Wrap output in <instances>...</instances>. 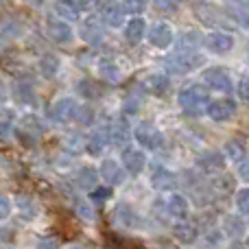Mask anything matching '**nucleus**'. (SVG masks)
Segmentation results:
<instances>
[{"instance_id": "44", "label": "nucleus", "mask_w": 249, "mask_h": 249, "mask_svg": "<svg viewBox=\"0 0 249 249\" xmlns=\"http://www.w3.org/2000/svg\"><path fill=\"white\" fill-rule=\"evenodd\" d=\"M37 249H59V243H57V238H53V236H44V238H39Z\"/></svg>"}, {"instance_id": "41", "label": "nucleus", "mask_w": 249, "mask_h": 249, "mask_svg": "<svg viewBox=\"0 0 249 249\" xmlns=\"http://www.w3.org/2000/svg\"><path fill=\"white\" fill-rule=\"evenodd\" d=\"M123 4H124V9H127L129 13H136V16L146 9V0H124Z\"/></svg>"}, {"instance_id": "13", "label": "nucleus", "mask_w": 249, "mask_h": 249, "mask_svg": "<svg viewBox=\"0 0 249 249\" xmlns=\"http://www.w3.org/2000/svg\"><path fill=\"white\" fill-rule=\"evenodd\" d=\"M168 88H171V79H168L164 72H151L142 79V90H146L149 94L162 96L168 92Z\"/></svg>"}, {"instance_id": "42", "label": "nucleus", "mask_w": 249, "mask_h": 249, "mask_svg": "<svg viewBox=\"0 0 249 249\" xmlns=\"http://www.w3.org/2000/svg\"><path fill=\"white\" fill-rule=\"evenodd\" d=\"M77 212H79V216H81V219H86V221H94V210H92L90 203H86V201H77Z\"/></svg>"}, {"instance_id": "51", "label": "nucleus", "mask_w": 249, "mask_h": 249, "mask_svg": "<svg viewBox=\"0 0 249 249\" xmlns=\"http://www.w3.org/2000/svg\"><path fill=\"white\" fill-rule=\"evenodd\" d=\"M33 2H35V4H44V2H46V0H33Z\"/></svg>"}, {"instance_id": "48", "label": "nucleus", "mask_w": 249, "mask_h": 249, "mask_svg": "<svg viewBox=\"0 0 249 249\" xmlns=\"http://www.w3.org/2000/svg\"><path fill=\"white\" fill-rule=\"evenodd\" d=\"M9 212H11V203L7 197L0 199V219H9Z\"/></svg>"}, {"instance_id": "32", "label": "nucleus", "mask_w": 249, "mask_h": 249, "mask_svg": "<svg viewBox=\"0 0 249 249\" xmlns=\"http://www.w3.org/2000/svg\"><path fill=\"white\" fill-rule=\"evenodd\" d=\"M77 92L83 96V99H99L101 96V86L92 79H81L77 86Z\"/></svg>"}, {"instance_id": "25", "label": "nucleus", "mask_w": 249, "mask_h": 249, "mask_svg": "<svg viewBox=\"0 0 249 249\" xmlns=\"http://www.w3.org/2000/svg\"><path fill=\"white\" fill-rule=\"evenodd\" d=\"M99 72L107 83H118L121 81V68L116 61L112 59H101L99 61Z\"/></svg>"}, {"instance_id": "40", "label": "nucleus", "mask_w": 249, "mask_h": 249, "mask_svg": "<svg viewBox=\"0 0 249 249\" xmlns=\"http://www.w3.org/2000/svg\"><path fill=\"white\" fill-rule=\"evenodd\" d=\"M153 2L158 7V11H164V13H173L179 7V0H153Z\"/></svg>"}, {"instance_id": "9", "label": "nucleus", "mask_w": 249, "mask_h": 249, "mask_svg": "<svg viewBox=\"0 0 249 249\" xmlns=\"http://www.w3.org/2000/svg\"><path fill=\"white\" fill-rule=\"evenodd\" d=\"M124 13H127L124 4L116 2V0H105V2L101 4V20H103L107 26H114V29H116V26H123Z\"/></svg>"}, {"instance_id": "39", "label": "nucleus", "mask_w": 249, "mask_h": 249, "mask_svg": "<svg viewBox=\"0 0 249 249\" xmlns=\"http://www.w3.org/2000/svg\"><path fill=\"white\" fill-rule=\"evenodd\" d=\"M214 186L219 190H223V193H230V190H234V177L232 175H225V173H223V175H219L214 179Z\"/></svg>"}, {"instance_id": "15", "label": "nucleus", "mask_w": 249, "mask_h": 249, "mask_svg": "<svg viewBox=\"0 0 249 249\" xmlns=\"http://www.w3.org/2000/svg\"><path fill=\"white\" fill-rule=\"evenodd\" d=\"M173 31L168 24H164V22H158V24H153V29L149 31V42L151 46L155 48H168L173 44Z\"/></svg>"}, {"instance_id": "6", "label": "nucleus", "mask_w": 249, "mask_h": 249, "mask_svg": "<svg viewBox=\"0 0 249 249\" xmlns=\"http://www.w3.org/2000/svg\"><path fill=\"white\" fill-rule=\"evenodd\" d=\"M77 112H79V105H77V101L70 99V96H64V99L55 101V103L51 105V118L59 124L74 121V118H77Z\"/></svg>"}, {"instance_id": "11", "label": "nucleus", "mask_w": 249, "mask_h": 249, "mask_svg": "<svg viewBox=\"0 0 249 249\" xmlns=\"http://www.w3.org/2000/svg\"><path fill=\"white\" fill-rule=\"evenodd\" d=\"M112 219L116 221L118 225L127 228V230H136V228H140L142 225L140 214H138L129 203H118V206L114 208V212H112Z\"/></svg>"}, {"instance_id": "36", "label": "nucleus", "mask_w": 249, "mask_h": 249, "mask_svg": "<svg viewBox=\"0 0 249 249\" xmlns=\"http://www.w3.org/2000/svg\"><path fill=\"white\" fill-rule=\"evenodd\" d=\"M109 197H112V188H109V184L107 186H96V188L90 190V201H94V203H103V201H107Z\"/></svg>"}, {"instance_id": "34", "label": "nucleus", "mask_w": 249, "mask_h": 249, "mask_svg": "<svg viewBox=\"0 0 249 249\" xmlns=\"http://www.w3.org/2000/svg\"><path fill=\"white\" fill-rule=\"evenodd\" d=\"M142 107V94H133L129 92L127 99L123 101V114H138Z\"/></svg>"}, {"instance_id": "16", "label": "nucleus", "mask_w": 249, "mask_h": 249, "mask_svg": "<svg viewBox=\"0 0 249 249\" xmlns=\"http://www.w3.org/2000/svg\"><path fill=\"white\" fill-rule=\"evenodd\" d=\"M173 236L179 243H184V245H193L199 238V228L195 223H190V221L179 219V223L173 225Z\"/></svg>"}, {"instance_id": "35", "label": "nucleus", "mask_w": 249, "mask_h": 249, "mask_svg": "<svg viewBox=\"0 0 249 249\" xmlns=\"http://www.w3.org/2000/svg\"><path fill=\"white\" fill-rule=\"evenodd\" d=\"M197 16L201 18L206 24H214V22H219V13H216V9L208 7V4H203V2L197 4Z\"/></svg>"}, {"instance_id": "49", "label": "nucleus", "mask_w": 249, "mask_h": 249, "mask_svg": "<svg viewBox=\"0 0 249 249\" xmlns=\"http://www.w3.org/2000/svg\"><path fill=\"white\" fill-rule=\"evenodd\" d=\"M236 18H238V22H241V24H247L249 26V7L247 9H241V11L236 13Z\"/></svg>"}, {"instance_id": "5", "label": "nucleus", "mask_w": 249, "mask_h": 249, "mask_svg": "<svg viewBox=\"0 0 249 249\" xmlns=\"http://www.w3.org/2000/svg\"><path fill=\"white\" fill-rule=\"evenodd\" d=\"M201 79H203V83H206L210 90L225 92V94H230V92H232V79H230V72L225 68L214 66V68L203 70Z\"/></svg>"}, {"instance_id": "24", "label": "nucleus", "mask_w": 249, "mask_h": 249, "mask_svg": "<svg viewBox=\"0 0 249 249\" xmlns=\"http://www.w3.org/2000/svg\"><path fill=\"white\" fill-rule=\"evenodd\" d=\"M201 42H203V37H201L199 31H186V33L179 35V39H177V51L179 53H193L201 46Z\"/></svg>"}, {"instance_id": "52", "label": "nucleus", "mask_w": 249, "mask_h": 249, "mask_svg": "<svg viewBox=\"0 0 249 249\" xmlns=\"http://www.w3.org/2000/svg\"><path fill=\"white\" fill-rule=\"evenodd\" d=\"M68 249H83V247H79V245H72V247H68Z\"/></svg>"}, {"instance_id": "46", "label": "nucleus", "mask_w": 249, "mask_h": 249, "mask_svg": "<svg viewBox=\"0 0 249 249\" xmlns=\"http://www.w3.org/2000/svg\"><path fill=\"white\" fill-rule=\"evenodd\" d=\"M11 123H13V114L9 112V109H4V112H2V136H4V138L9 136V129H11Z\"/></svg>"}, {"instance_id": "38", "label": "nucleus", "mask_w": 249, "mask_h": 249, "mask_svg": "<svg viewBox=\"0 0 249 249\" xmlns=\"http://www.w3.org/2000/svg\"><path fill=\"white\" fill-rule=\"evenodd\" d=\"M236 208L243 214H249V188H243L236 193Z\"/></svg>"}, {"instance_id": "3", "label": "nucleus", "mask_w": 249, "mask_h": 249, "mask_svg": "<svg viewBox=\"0 0 249 249\" xmlns=\"http://www.w3.org/2000/svg\"><path fill=\"white\" fill-rule=\"evenodd\" d=\"M44 123L35 114H26L20 121H16V136L20 138L24 144H35L39 138L44 136Z\"/></svg>"}, {"instance_id": "28", "label": "nucleus", "mask_w": 249, "mask_h": 249, "mask_svg": "<svg viewBox=\"0 0 249 249\" xmlns=\"http://www.w3.org/2000/svg\"><path fill=\"white\" fill-rule=\"evenodd\" d=\"M223 232L228 234L230 238H241L243 232H245V223H243L238 216L230 214V216H225L223 219Z\"/></svg>"}, {"instance_id": "20", "label": "nucleus", "mask_w": 249, "mask_h": 249, "mask_svg": "<svg viewBox=\"0 0 249 249\" xmlns=\"http://www.w3.org/2000/svg\"><path fill=\"white\" fill-rule=\"evenodd\" d=\"M166 210L173 219H186L190 212V206H188V199L179 193H173L171 199L166 201Z\"/></svg>"}, {"instance_id": "47", "label": "nucleus", "mask_w": 249, "mask_h": 249, "mask_svg": "<svg viewBox=\"0 0 249 249\" xmlns=\"http://www.w3.org/2000/svg\"><path fill=\"white\" fill-rule=\"evenodd\" d=\"M238 177L243 181H249V160L245 158L243 162H238Z\"/></svg>"}, {"instance_id": "29", "label": "nucleus", "mask_w": 249, "mask_h": 249, "mask_svg": "<svg viewBox=\"0 0 249 249\" xmlns=\"http://www.w3.org/2000/svg\"><path fill=\"white\" fill-rule=\"evenodd\" d=\"M55 9L61 18H66V20H77L79 11H81V4H77L74 0H59Z\"/></svg>"}, {"instance_id": "2", "label": "nucleus", "mask_w": 249, "mask_h": 249, "mask_svg": "<svg viewBox=\"0 0 249 249\" xmlns=\"http://www.w3.org/2000/svg\"><path fill=\"white\" fill-rule=\"evenodd\" d=\"M133 138H136V142L142 146V149H151V151H158L164 146V133L160 131L158 127H155L153 123H138L136 127H133Z\"/></svg>"}, {"instance_id": "22", "label": "nucleus", "mask_w": 249, "mask_h": 249, "mask_svg": "<svg viewBox=\"0 0 249 249\" xmlns=\"http://www.w3.org/2000/svg\"><path fill=\"white\" fill-rule=\"evenodd\" d=\"M144 33H146V22L142 18H133L124 26V37H127L129 44H140Z\"/></svg>"}, {"instance_id": "33", "label": "nucleus", "mask_w": 249, "mask_h": 249, "mask_svg": "<svg viewBox=\"0 0 249 249\" xmlns=\"http://www.w3.org/2000/svg\"><path fill=\"white\" fill-rule=\"evenodd\" d=\"M107 245L109 249H144L140 243L131 241V238L118 236V234H107Z\"/></svg>"}, {"instance_id": "50", "label": "nucleus", "mask_w": 249, "mask_h": 249, "mask_svg": "<svg viewBox=\"0 0 249 249\" xmlns=\"http://www.w3.org/2000/svg\"><path fill=\"white\" fill-rule=\"evenodd\" d=\"M96 4H103V0H83L81 7H86V9H94Z\"/></svg>"}, {"instance_id": "26", "label": "nucleus", "mask_w": 249, "mask_h": 249, "mask_svg": "<svg viewBox=\"0 0 249 249\" xmlns=\"http://www.w3.org/2000/svg\"><path fill=\"white\" fill-rule=\"evenodd\" d=\"M99 177H101V173H96L92 166H83V168H79V173H77V184L86 190H92V188H96Z\"/></svg>"}, {"instance_id": "37", "label": "nucleus", "mask_w": 249, "mask_h": 249, "mask_svg": "<svg viewBox=\"0 0 249 249\" xmlns=\"http://www.w3.org/2000/svg\"><path fill=\"white\" fill-rule=\"evenodd\" d=\"M81 127H88V124L94 123V109L88 107V105H79V112H77V118H74Z\"/></svg>"}, {"instance_id": "21", "label": "nucleus", "mask_w": 249, "mask_h": 249, "mask_svg": "<svg viewBox=\"0 0 249 249\" xmlns=\"http://www.w3.org/2000/svg\"><path fill=\"white\" fill-rule=\"evenodd\" d=\"M48 37L57 44H66L72 39V29H70V24H66V22L51 20L48 22Z\"/></svg>"}, {"instance_id": "43", "label": "nucleus", "mask_w": 249, "mask_h": 249, "mask_svg": "<svg viewBox=\"0 0 249 249\" xmlns=\"http://www.w3.org/2000/svg\"><path fill=\"white\" fill-rule=\"evenodd\" d=\"M18 206H20L29 216H33L35 212H37V206H35V203L31 201L29 197H18Z\"/></svg>"}, {"instance_id": "14", "label": "nucleus", "mask_w": 249, "mask_h": 249, "mask_svg": "<svg viewBox=\"0 0 249 249\" xmlns=\"http://www.w3.org/2000/svg\"><path fill=\"white\" fill-rule=\"evenodd\" d=\"M197 166L206 173H221L225 166V153H219V151H203L201 155H197Z\"/></svg>"}, {"instance_id": "30", "label": "nucleus", "mask_w": 249, "mask_h": 249, "mask_svg": "<svg viewBox=\"0 0 249 249\" xmlns=\"http://www.w3.org/2000/svg\"><path fill=\"white\" fill-rule=\"evenodd\" d=\"M39 72H42L46 79H53L57 72H59V57L44 55L42 59H39Z\"/></svg>"}, {"instance_id": "8", "label": "nucleus", "mask_w": 249, "mask_h": 249, "mask_svg": "<svg viewBox=\"0 0 249 249\" xmlns=\"http://www.w3.org/2000/svg\"><path fill=\"white\" fill-rule=\"evenodd\" d=\"M206 114L212 118L214 123H225L232 121L234 114H236V103L230 99H219V101H210Z\"/></svg>"}, {"instance_id": "4", "label": "nucleus", "mask_w": 249, "mask_h": 249, "mask_svg": "<svg viewBox=\"0 0 249 249\" xmlns=\"http://www.w3.org/2000/svg\"><path fill=\"white\" fill-rule=\"evenodd\" d=\"M201 64H203V57L197 55V53H179L177 51V55H173L166 59V68L175 74H186V72H190V70L199 68Z\"/></svg>"}, {"instance_id": "12", "label": "nucleus", "mask_w": 249, "mask_h": 249, "mask_svg": "<svg viewBox=\"0 0 249 249\" xmlns=\"http://www.w3.org/2000/svg\"><path fill=\"white\" fill-rule=\"evenodd\" d=\"M206 48L214 55H228L234 48V37L230 33H221V31H214L206 37Z\"/></svg>"}, {"instance_id": "7", "label": "nucleus", "mask_w": 249, "mask_h": 249, "mask_svg": "<svg viewBox=\"0 0 249 249\" xmlns=\"http://www.w3.org/2000/svg\"><path fill=\"white\" fill-rule=\"evenodd\" d=\"M121 158H123V166L129 175H140L146 166V155L144 151L136 149V146H124L121 151Z\"/></svg>"}, {"instance_id": "45", "label": "nucleus", "mask_w": 249, "mask_h": 249, "mask_svg": "<svg viewBox=\"0 0 249 249\" xmlns=\"http://www.w3.org/2000/svg\"><path fill=\"white\" fill-rule=\"evenodd\" d=\"M238 96H241L245 103H249V77H243L238 83Z\"/></svg>"}, {"instance_id": "18", "label": "nucleus", "mask_w": 249, "mask_h": 249, "mask_svg": "<svg viewBox=\"0 0 249 249\" xmlns=\"http://www.w3.org/2000/svg\"><path fill=\"white\" fill-rule=\"evenodd\" d=\"M151 186H153L155 190H175L177 177H175V173H171L168 168L158 166L151 173Z\"/></svg>"}, {"instance_id": "19", "label": "nucleus", "mask_w": 249, "mask_h": 249, "mask_svg": "<svg viewBox=\"0 0 249 249\" xmlns=\"http://www.w3.org/2000/svg\"><path fill=\"white\" fill-rule=\"evenodd\" d=\"M109 133H107V127L103 129H96V131H92L90 136H88V142H86V153L90 155H101L105 151V146L109 144Z\"/></svg>"}, {"instance_id": "23", "label": "nucleus", "mask_w": 249, "mask_h": 249, "mask_svg": "<svg viewBox=\"0 0 249 249\" xmlns=\"http://www.w3.org/2000/svg\"><path fill=\"white\" fill-rule=\"evenodd\" d=\"M81 37L86 39L90 46H96V44H101V39H103V24H101V22H96V20L83 22Z\"/></svg>"}, {"instance_id": "27", "label": "nucleus", "mask_w": 249, "mask_h": 249, "mask_svg": "<svg viewBox=\"0 0 249 249\" xmlns=\"http://www.w3.org/2000/svg\"><path fill=\"white\" fill-rule=\"evenodd\" d=\"M223 153L232 162H243L245 160V144L241 140H236V138H232V140H228L223 144Z\"/></svg>"}, {"instance_id": "17", "label": "nucleus", "mask_w": 249, "mask_h": 249, "mask_svg": "<svg viewBox=\"0 0 249 249\" xmlns=\"http://www.w3.org/2000/svg\"><path fill=\"white\" fill-rule=\"evenodd\" d=\"M123 168L121 164L116 162V160H103L101 162V177H103V181L105 184H109V186H118L121 181L124 179V173H123Z\"/></svg>"}, {"instance_id": "10", "label": "nucleus", "mask_w": 249, "mask_h": 249, "mask_svg": "<svg viewBox=\"0 0 249 249\" xmlns=\"http://www.w3.org/2000/svg\"><path fill=\"white\" fill-rule=\"evenodd\" d=\"M107 133L114 146H124L129 142V138H131V127H129L127 118L118 116L107 123Z\"/></svg>"}, {"instance_id": "31", "label": "nucleus", "mask_w": 249, "mask_h": 249, "mask_svg": "<svg viewBox=\"0 0 249 249\" xmlns=\"http://www.w3.org/2000/svg\"><path fill=\"white\" fill-rule=\"evenodd\" d=\"M16 99L24 105H35V92L29 81H18L16 83Z\"/></svg>"}, {"instance_id": "1", "label": "nucleus", "mask_w": 249, "mask_h": 249, "mask_svg": "<svg viewBox=\"0 0 249 249\" xmlns=\"http://www.w3.org/2000/svg\"><path fill=\"white\" fill-rule=\"evenodd\" d=\"M177 103L179 107L184 109L188 116H199L208 109L210 105V92H208V86L206 83H193V86H186L179 90L177 94Z\"/></svg>"}]
</instances>
